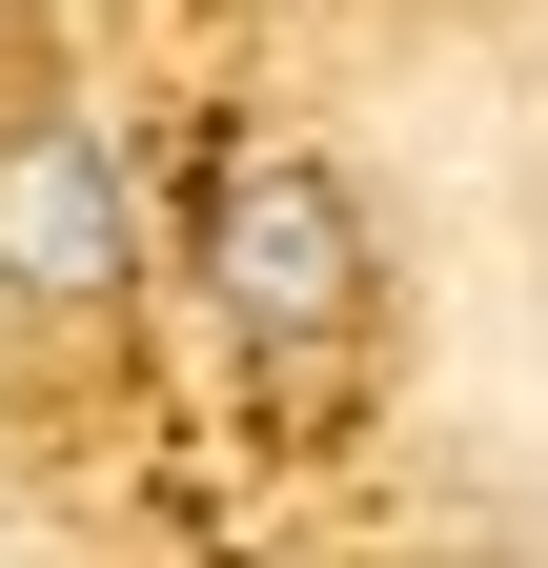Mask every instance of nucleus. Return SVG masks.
Segmentation results:
<instances>
[{
    "instance_id": "nucleus-1",
    "label": "nucleus",
    "mask_w": 548,
    "mask_h": 568,
    "mask_svg": "<svg viewBox=\"0 0 548 568\" xmlns=\"http://www.w3.org/2000/svg\"><path fill=\"white\" fill-rule=\"evenodd\" d=\"M203 305L264 386H325L366 345V183L325 163V142L244 122L224 163H203Z\"/></svg>"
},
{
    "instance_id": "nucleus-2",
    "label": "nucleus",
    "mask_w": 548,
    "mask_h": 568,
    "mask_svg": "<svg viewBox=\"0 0 548 568\" xmlns=\"http://www.w3.org/2000/svg\"><path fill=\"white\" fill-rule=\"evenodd\" d=\"M143 284V203L82 102H0V305L21 325H102Z\"/></svg>"
}]
</instances>
